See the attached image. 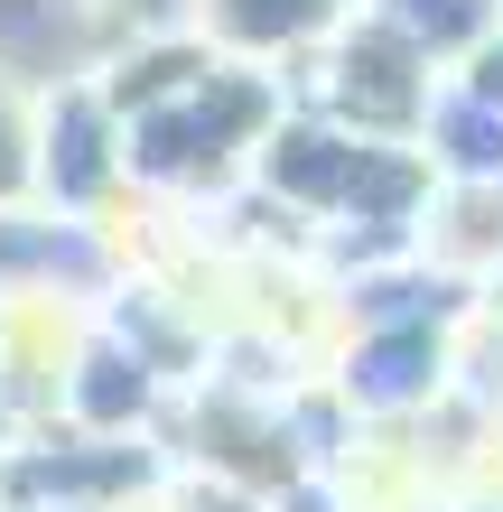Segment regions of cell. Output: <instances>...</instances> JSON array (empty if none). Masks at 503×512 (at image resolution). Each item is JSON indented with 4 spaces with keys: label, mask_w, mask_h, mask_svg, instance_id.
Instances as JSON below:
<instances>
[{
    "label": "cell",
    "mask_w": 503,
    "mask_h": 512,
    "mask_svg": "<svg viewBox=\"0 0 503 512\" xmlns=\"http://www.w3.org/2000/svg\"><path fill=\"white\" fill-rule=\"evenodd\" d=\"M280 112H289V84L261 56H215L187 94H168V103L122 122V168L150 196H224L252 177L261 140L280 131Z\"/></svg>",
    "instance_id": "obj_1"
},
{
    "label": "cell",
    "mask_w": 503,
    "mask_h": 512,
    "mask_svg": "<svg viewBox=\"0 0 503 512\" xmlns=\"http://www.w3.org/2000/svg\"><path fill=\"white\" fill-rule=\"evenodd\" d=\"M438 84H448V66H429L401 28H382L373 10H354L336 38L317 47L299 103L327 112V122H345V131H364V140H420Z\"/></svg>",
    "instance_id": "obj_2"
},
{
    "label": "cell",
    "mask_w": 503,
    "mask_h": 512,
    "mask_svg": "<svg viewBox=\"0 0 503 512\" xmlns=\"http://www.w3.org/2000/svg\"><path fill=\"white\" fill-rule=\"evenodd\" d=\"M448 373H457V326H438V317L354 326L336 354V391L354 419H420L448 401Z\"/></svg>",
    "instance_id": "obj_3"
},
{
    "label": "cell",
    "mask_w": 503,
    "mask_h": 512,
    "mask_svg": "<svg viewBox=\"0 0 503 512\" xmlns=\"http://www.w3.org/2000/svg\"><path fill=\"white\" fill-rule=\"evenodd\" d=\"M131 187L122 168V112L103 103V84H66L38 103V196L66 215H103Z\"/></svg>",
    "instance_id": "obj_4"
},
{
    "label": "cell",
    "mask_w": 503,
    "mask_h": 512,
    "mask_svg": "<svg viewBox=\"0 0 503 512\" xmlns=\"http://www.w3.org/2000/svg\"><path fill=\"white\" fill-rule=\"evenodd\" d=\"M122 280L103 243V215H66V205H0V298L47 289V298H94Z\"/></svg>",
    "instance_id": "obj_5"
},
{
    "label": "cell",
    "mask_w": 503,
    "mask_h": 512,
    "mask_svg": "<svg viewBox=\"0 0 503 512\" xmlns=\"http://www.w3.org/2000/svg\"><path fill=\"white\" fill-rule=\"evenodd\" d=\"M159 382L168 373L131 336H94V326H84L75 373H66V429H84V438H131L140 419L159 410Z\"/></svg>",
    "instance_id": "obj_6"
},
{
    "label": "cell",
    "mask_w": 503,
    "mask_h": 512,
    "mask_svg": "<svg viewBox=\"0 0 503 512\" xmlns=\"http://www.w3.org/2000/svg\"><path fill=\"white\" fill-rule=\"evenodd\" d=\"M354 19V0H196V28L224 56H261V66H299Z\"/></svg>",
    "instance_id": "obj_7"
},
{
    "label": "cell",
    "mask_w": 503,
    "mask_h": 512,
    "mask_svg": "<svg viewBox=\"0 0 503 512\" xmlns=\"http://www.w3.org/2000/svg\"><path fill=\"white\" fill-rule=\"evenodd\" d=\"M420 149L438 159V177H457V187H503V103L466 94V84L448 75V84L429 94Z\"/></svg>",
    "instance_id": "obj_8"
},
{
    "label": "cell",
    "mask_w": 503,
    "mask_h": 512,
    "mask_svg": "<svg viewBox=\"0 0 503 512\" xmlns=\"http://www.w3.org/2000/svg\"><path fill=\"white\" fill-rule=\"evenodd\" d=\"M364 10H373L382 28H401V38L420 47L429 66H448V75L503 28V0H364Z\"/></svg>",
    "instance_id": "obj_9"
},
{
    "label": "cell",
    "mask_w": 503,
    "mask_h": 512,
    "mask_svg": "<svg viewBox=\"0 0 503 512\" xmlns=\"http://www.w3.org/2000/svg\"><path fill=\"white\" fill-rule=\"evenodd\" d=\"M215 56H224V47L205 38V28H196V38H150V47H131L122 66L103 75V103L131 122V112H150V103H168V94H187V84L215 66Z\"/></svg>",
    "instance_id": "obj_10"
},
{
    "label": "cell",
    "mask_w": 503,
    "mask_h": 512,
    "mask_svg": "<svg viewBox=\"0 0 503 512\" xmlns=\"http://www.w3.org/2000/svg\"><path fill=\"white\" fill-rule=\"evenodd\" d=\"M38 196V103L0 75V205Z\"/></svg>",
    "instance_id": "obj_11"
},
{
    "label": "cell",
    "mask_w": 503,
    "mask_h": 512,
    "mask_svg": "<svg viewBox=\"0 0 503 512\" xmlns=\"http://www.w3.org/2000/svg\"><path fill=\"white\" fill-rule=\"evenodd\" d=\"M19 438V419H10V391H0V447H10Z\"/></svg>",
    "instance_id": "obj_12"
},
{
    "label": "cell",
    "mask_w": 503,
    "mask_h": 512,
    "mask_svg": "<svg viewBox=\"0 0 503 512\" xmlns=\"http://www.w3.org/2000/svg\"><path fill=\"white\" fill-rule=\"evenodd\" d=\"M485 512H503V503H485Z\"/></svg>",
    "instance_id": "obj_13"
}]
</instances>
